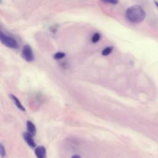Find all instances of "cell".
Segmentation results:
<instances>
[{"instance_id":"obj_1","label":"cell","mask_w":158,"mask_h":158,"mask_svg":"<svg viewBox=\"0 0 158 158\" xmlns=\"http://www.w3.org/2000/svg\"><path fill=\"white\" fill-rule=\"evenodd\" d=\"M127 19L133 23H139L146 17V12L139 5H133L129 7L125 12Z\"/></svg>"},{"instance_id":"obj_2","label":"cell","mask_w":158,"mask_h":158,"mask_svg":"<svg viewBox=\"0 0 158 158\" xmlns=\"http://www.w3.org/2000/svg\"><path fill=\"white\" fill-rule=\"evenodd\" d=\"M0 39H1V43L4 45H5L6 46H7L9 48L16 49L18 46L17 43L14 38L9 36H7L5 33H4L2 31L1 32Z\"/></svg>"},{"instance_id":"obj_3","label":"cell","mask_w":158,"mask_h":158,"mask_svg":"<svg viewBox=\"0 0 158 158\" xmlns=\"http://www.w3.org/2000/svg\"><path fill=\"white\" fill-rule=\"evenodd\" d=\"M22 57L27 62H31L33 60V54L31 49V48L26 44L23 47L22 51Z\"/></svg>"},{"instance_id":"obj_4","label":"cell","mask_w":158,"mask_h":158,"mask_svg":"<svg viewBox=\"0 0 158 158\" xmlns=\"http://www.w3.org/2000/svg\"><path fill=\"white\" fill-rule=\"evenodd\" d=\"M23 139L25 141V142L28 144V145L31 148H35L36 146V144L33 140V138L32 137V135L29 132H25L23 133Z\"/></svg>"},{"instance_id":"obj_5","label":"cell","mask_w":158,"mask_h":158,"mask_svg":"<svg viewBox=\"0 0 158 158\" xmlns=\"http://www.w3.org/2000/svg\"><path fill=\"white\" fill-rule=\"evenodd\" d=\"M35 153L37 158H46V149L42 146H38L35 150Z\"/></svg>"},{"instance_id":"obj_6","label":"cell","mask_w":158,"mask_h":158,"mask_svg":"<svg viewBox=\"0 0 158 158\" xmlns=\"http://www.w3.org/2000/svg\"><path fill=\"white\" fill-rule=\"evenodd\" d=\"M10 97V98L12 99V100L13 101L14 103L15 104V106L21 110L22 111H25V107L23 106V105L21 104L20 101L19 100V99L14 95L13 94H10L9 96Z\"/></svg>"},{"instance_id":"obj_7","label":"cell","mask_w":158,"mask_h":158,"mask_svg":"<svg viewBox=\"0 0 158 158\" xmlns=\"http://www.w3.org/2000/svg\"><path fill=\"white\" fill-rule=\"evenodd\" d=\"M27 128L28 131L31 133L32 135H34L36 133V128L35 125L30 121H27Z\"/></svg>"},{"instance_id":"obj_8","label":"cell","mask_w":158,"mask_h":158,"mask_svg":"<svg viewBox=\"0 0 158 158\" xmlns=\"http://www.w3.org/2000/svg\"><path fill=\"white\" fill-rule=\"evenodd\" d=\"M101 39V35L99 33H95L94 34H93L92 38H91V41L93 43H96L97 42H98Z\"/></svg>"},{"instance_id":"obj_9","label":"cell","mask_w":158,"mask_h":158,"mask_svg":"<svg viewBox=\"0 0 158 158\" xmlns=\"http://www.w3.org/2000/svg\"><path fill=\"white\" fill-rule=\"evenodd\" d=\"M113 48L112 47H107L105 49H104L102 51V56H108L109 54H110L111 53V52L112 51Z\"/></svg>"},{"instance_id":"obj_10","label":"cell","mask_w":158,"mask_h":158,"mask_svg":"<svg viewBox=\"0 0 158 158\" xmlns=\"http://www.w3.org/2000/svg\"><path fill=\"white\" fill-rule=\"evenodd\" d=\"M65 56V54L62 52H58L57 53H56L54 55V58L55 59H57V60H59V59H61L62 58H64Z\"/></svg>"},{"instance_id":"obj_11","label":"cell","mask_w":158,"mask_h":158,"mask_svg":"<svg viewBox=\"0 0 158 158\" xmlns=\"http://www.w3.org/2000/svg\"><path fill=\"white\" fill-rule=\"evenodd\" d=\"M101 1L103 2L112 4V5H115L118 3V0H101Z\"/></svg>"},{"instance_id":"obj_12","label":"cell","mask_w":158,"mask_h":158,"mask_svg":"<svg viewBox=\"0 0 158 158\" xmlns=\"http://www.w3.org/2000/svg\"><path fill=\"white\" fill-rule=\"evenodd\" d=\"M0 153L2 157H4L6 156V150L2 144H1V146H0Z\"/></svg>"},{"instance_id":"obj_13","label":"cell","mask_w":158,"mask_h":158,"mask_svg":"<svg viewBox=\"0 0 158 158\" xmlns=\"http://www.w3.org/2000/svg\"><path fill=\"white\" fill-rule=\"evenodd\" d=\"M72 158H80V157L79 156H78V155H75Z\"/></svg>"},{"instance_id":"obj_14","label":"cell","mask_w":158,"mask_h":158,"mask_svg":"<svg viewBox=\"0 0 158 158\" xmlns=\"http://www.w3.org/2000/svg\"><path fill=\"white\" fill-rule=\"evenodd\" d=\"M154 4L156 6V7L158 8V2L157 1H154Z\"/></svg>"}]
</instances>
